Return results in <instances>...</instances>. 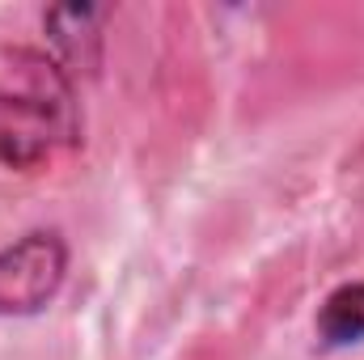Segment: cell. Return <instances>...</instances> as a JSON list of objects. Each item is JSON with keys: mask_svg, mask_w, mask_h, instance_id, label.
Masks as SVG:
<instances>
[{"mask_svg": "<svg viewBox=\"0 0 364 360\" xmlns=\"http://www.w3.org/2000/svg\"><path fill=\"white\" fill-rule=\"evenodd\" d=\"M0 73V166L17 174L43 170L81 136L77 81L60 55L13 47Z\"/></svg>", "mask_w": 364, "mask_h": 360, "instance_id": "obj_1", "label": "cell"}, {"mask_svg": "<svg viewBox=\"0 0 364 360\" xmlns=\"http://www.w3.org/2000/svg\"><path fill=\"white\" fill-rule=\"evenodd\" d=\"M68 238L51 225L26 229L0 246V318L43 314L68 280Z\"/></svg>", "mask_w": 364, "mask_h": 360, "instance_id": "obj_2", "label": "cell"}, {"mask_svg": "<svg viewBox=\"0 0 364 360\" xmlns=\"http://www.w3.org/2000/svg\"><path fill=\"white\" fill-rule=\"evenodd\" d=\"M314 335L322 352H343L364 344V280L331 288L314 314Z\"/></svg>", "mask_w": 364, "mask_h": 360, "instance_id": "obj_3", "label": "cell"}]
</instances>
